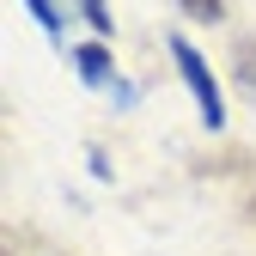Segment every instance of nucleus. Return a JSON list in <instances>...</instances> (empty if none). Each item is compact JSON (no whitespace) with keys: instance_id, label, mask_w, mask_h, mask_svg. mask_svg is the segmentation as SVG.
<instances>
[{"instance_id":"3","label":"nucleus","mask_w":256,"mask_h":256,"mask_svg":"<svg viewBox=\"0 0 256 256\" xmlns=\"http://www.w3.org/2000/svg\"><path fill=\"white\" fill-rule=\"evenodd\" d=\"M24 6H30V18L43 24V37L61 43V6H55V0H24Z\"/></svg>"},{"instance_id":"5","label":"nucleus","mask_w":256,"mask_h":256,"mask_svg":"<svg viewBox=\"0 0 256 256\" xmlns=\"http://www.w3.org/2000/svg\"><path fill=\"white\" fill-rule=\"evenodd\" d=\"M80 12H86V24H92V30H98V43L116 30V18H110V6H104V0H80Z\"/></svg>"},{"instance_id":"2","label":"nucleus","mask_w":256,"mask_h":256,"mask_svg":"<svg viewBox=\"0 0 256 256\" xmlns=\"http://www.w3.org/2000/svg\"><path fill=\"white\" fill-rule=\"evenodd\" d=\"M74 68H80L86 86H116V61H110L104 43H80V49H74Z\"/></svg>"},{"instance_id":"4","label":"nucleus","mask_w":256,"mask_h":256,"mask_svg":"<svg viewBox=\"0 0 256 256\" xmlns=\"http://www.w3.org/2000/svg\"><path fill=\"white\" fill-rule=\"evenodd\" d=\"M232 74H238V86L250 92V98H256V43H250V37L238 43V68H232Z\"/></svg>"},{"instance_id":"1","label":"nucleus","mask_w":256,"mask_h":256,"mask_svg":"<svg viewBox=\"0 0 256 256\" xmlns=\"http://www.w3.org/2000/svg\"><path fill=\"white\" fill-rule=\"evenodd\" d=\"M165 49H171V61H177V74H183V86H189V98H196V110H202V122L208 128H220L226 122V98H220V80H214V68H208V55L189 43V37H165Z\"/></svg>"},{"instance_id":"6","label":"nucleus","mask_w":256,"mask_h":256,"mask_svg":"<svg viewBox=\"0 0 256 256\" xmlns=\"http://www.w3.org/2000/svg\"><path fill=\"white\" fill-rule=\"evenodd\" d=\"M177 6H183L189 18H208V24H214L220 12H226V0H177Z\"/></svg>"}]
</instances>
